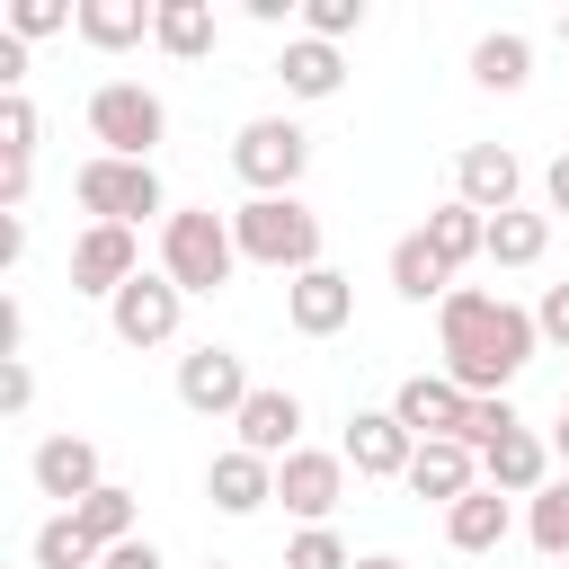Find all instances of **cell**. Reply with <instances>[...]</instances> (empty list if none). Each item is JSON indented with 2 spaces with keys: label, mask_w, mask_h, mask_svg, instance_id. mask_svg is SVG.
<instances>
[{
  "label": "cell",
  "mask_w": 569,
  "mask_h": 569,
  "mask_svg": "<svg viewBox=\"0 0 569 569\" xmlns=\"http://www.w3.org/2000/svg\"><path fill=\"white\" fill-rule=\"evenodd\" d=\"M436 347H445V373H453L471 400H507V382L533 365L542 329H533L525 302L480 293V284H453V293L436 302Z\"/></svg>",
  "instance_id": "obj_1"
},
{
  "label": "cell",
  "mask_w": 569,
  "mask_h": 569,
  "mask_svg": "<svg viewBox=\"0 0 569 569\" xmlns=\"http://www.w3.org/2000/svg\"><path fill=\"white\" fill-rule=\"evenodd\" d=\"M231 240H240L249 267H276L284 284L320 267V213H311L302 196H249V204L231 213Z\"/></svg>",
  "instance_id": "obj_2"
},
{
  "label": "cell",
  "mask_w": 569,
  "mask_h": 569,
  "mask_svg": "<svg viewBox=\"0 0 569 569\" xmlns=\"http://www.w3.org/2000/svg\"><path fill=\"white\" fill-rule=\"evenodd\" d=\"M231 267H240L231 213H213V204H178V213L160 222V276H169L178 293H222Z\"/></svg>",
  "instance_id": "obj_3"
},
{
  "label": "cell",
  "mask_w": 569,
  "mask_h": 569,
  "mask_svg": "<svg viewBox=\"0 0 569 569\" xmlns=\"http://www.w3.org/2000/svg\"><path fill=\"white\" fill-rule=\"evenodd\" d=\"M71 196H80V213L89 222H169V196H160V169L151 160H116V151H89L80 169H71Z\"/></svg>",
  "instance_id": "obj_4"
},
{
  "label": "cell",
  "mask_w": 569,
  "mask_h": 569,
  "mask_svg": "<svg viewBox=\"0 0 569 569\" xmlns=\"http://www.w3.org/2000/svg\"><path fill=\"white\" fill-rule=\"evenodd\" d=\"M89 133H98V151H116V160H151V151L169 142V107H160V89H142V80H98V89H89Z\"/></svg>",
  "instance_id": "obj_5"
},
{
  "label": "cell",
  "mask_w": 569,
  "mask_h": 569,
  "mask_svg": "<svg viewBox=\"0 0 569 569\" xmlns=\"http://www.w3.org/2000/svg\"><path fill=\"white\" fill-rule=\"evenodd\" d=\"M231 169H240L249 196H293L302 169H311V133H302L293 116H249V124L231 133Z\"/></svg>",
  "instance_id": "obj_6"
},
{
  "label": "cell",
  "mask_w": 569,
  "mask_h": 569,
  "mask_svg": "<svg viewBox=\"0 0 569 569\" xmlns=\"http://www.w3.org/2000/svg\"><path fill=\"white\" fill-rule=\"evenodd\" d=\"M258 382H249V365H240V347H187L178 356V400L196 409V418H240V400H249Z\"/></svg>",
  "instance_id": "obj_7"
},
{
  "label": "cell",
  "mask_w": 569,
  "mask_h": 569,
  "mask_svg": "<svg viewBox=\"0 0 569 569\" xmlns=\"http://www.w3.org/2000/svg\"><path fill=\"white\" fill-rule=\"evenodd\" d=\"M133 276H142V240H133L124 222H89V231L71 240V293H98V302H116Z\"/></svg>",
  "instance_id": "obj_8"
},
{
  "label": "cell",
  "mask_w": 569,
  "mask_h": 569,
  "mask_svg": "<svg viewBox=\"0 0 569 569\" xmlns=\"http://www.w3.org/2000/svg\"><path fill=\"white\" fill-rule=\"evenodd\" d=\"M178 311H187V293H178L169 276H151V267H142V276L107 302V329H116L124 347H169V338H178Z\"/></svg>",
  "instance_id": "obj_9"
},
{
  "label": "cell",
  "mask_w": 569,
  "mask_h": 569,
  "mask_svg": "<svg viewBox=\"0 0 569 569\" xmlns=\"http://www.w3.org/2000/svg\"><path fill=\"white\" fill-rule=\"evenodd\" d=\"M391 418H400L418 445H436V436L462 445V427H471V391H462L453 373H409V382L391 391Z\"/></svg>",
  "instance_id": "obj_10"
},
{
  "label": "cell",
  "mask_w": 569,
  "mask_h": 569,
  "mask_svg": "<svg viewBox=\"0 0 569 569\" xmlns=\"http://www.w3.org/2000/svg\"><path fill=\"white\" fill-rule=\"evenodd\" d=\"M276 498L302 516V525H329L338 498H347V453H320V445H293L276 462Z\"/></svg>",
  "instance_id": "obj_11"
},
{
  "label": "cell",
  "mask_w": 569,
  "mask_h": 569,
  "mask_svg": "<svg viewBox=\"0 0 569 569\" xmlns=\"http://www.w3.org/2000/svg\"><path fill=\"white\" fill-rule=\"evenodd\" d=\"M516 187H525V169H516V151L507 142H462L453 151V196L471 204V213H516Z\"/></svg>",
  "instance_id": "obj_12"
},
{
  "label": "cell",
  "mask_w": 569,
  "mask_h": 569,
  "mask_svg": "<svg viewBox=\"0 0 569 569\" xmlns=\"http://www.w3.org/2000/svg\"><path fill=\"white\" fill-rule=\"evenodd\" d=\"M284 320H293V338H338L356 320V276H338V267L293 276L284 284Z\"/></svg>",
  "instance_id": "obj_13"
},
{
  "label": "cell",
  "mask_w": 569,
  "mask_h": 569,
  "mask_svg": "<svg viewBox=\"0 0 569 569\" xmlns=\"http://www.w3.org/2000/svg\"><path fill=\"white\" fill-rule=\"evenodd\" d=\"M365 480H409V453H418V436L391 418V409H356L347 418V445H338Z\"/></svg>",
  "instance_id": "obj_14"
},
{
  "label": "cell",
  "mask_w": 569,
  "mask_h": 569,
  "mask_svg": "<svg viewBox=\"0 0 569 569\" xmlns=\"http://www.w3.org/2000/svg\"><path fill=\"white\" fill-rule=\"evenodd\" d=\"M231 427H240V445H249V453L284 462V453L302 445V400H293L284 382H258V391L240 400V418H231Z\"/></svg>",
  "instance_id": "obj_15"
},
{
  "label": "cell",
  "mask_w": 569,
  "mask_h": 569,
  "mask_svg": "<svg viewBox=\"0 0 569 569\" xmlns=\"http://www.w3.org/2000/svg\"><path fill=\"white\" fill-rule=\"evenodd\" d=\"M480 480L489 489H507V498H533V489H551L560 471H551V436H533V427H507L489 453H480Z\"/></svg>",
  "instance_id": "obj_16"
},
{
  "label": "cell",
  "mask_w": 569,
  "mask_h": 569,
  "mask_svg": "<svg viewBox=\"0 0 569 569\" xmlns=\"http://www.w3.org/2000/svg\"><path fill=\"white\" fill-rule=\"evenodd\" d=\"M27 471H36V489H44V498H62V516H71L89 489H107V471H98V445H89V436H44Z\"/></svg>",
  "instance_id": "obj_17"
},
{
  "label": "cell",
  "mask_w": 569,
  "mask_h": 569,
  "mask_svg": "<svg viewBox=\"0 0 569 569\" xmlns=\"http://www.w3.org/2000/svg\"><path fill=\"white\" fill-rule=\"evenodd\" d=\"M204 498H213L222 516H258V507L276 498V462L249 453V445H222V453L204 462Z\"/></svg>",
  "instance_id": "obj_18"
},
{
  "label": "cell",
  "mask_w": 569,
  "mask_h": 569,
  "mask_svg": "<svg viewBox=\"0 0 569 569\" xmlns=\"http://www.w3.org/2000/svg\"><path fill=\"white\" fill-rule=\"evenodd\" d=\"M409 489H418V498H436V507H453V498H471V489H480V453H471V445H453V436H436V445H418V453H409Z\"/></svg>",
  "instance_id": "obj_19"
},
{
  "label": "cell",
  "mask_w": 569,
  "mask_h": 569,
  "mask_svg": "<svg viewBox=\"0 0 569 569\" xmlns=\"http://www.w3.org/2000/svg\"><path fill=\"white\" fill-rule=\"evenodd\" d=\"M507 533H516V507H507V489H489V480L445 507V542H453V551H498Z\"/></svg>",
  "instance_id": "obj_20"
},
{
  "label": "cell",
  "mask_w": 569,
  "mask_h": 569,
  "mask_svg": "<svg viewBox=\"0 0 569 569\" xmlns=\"http://www.w3.org/2000/svg\"><path fill=\"white\" fill-rule=\"evenodd\" d=\"M276 80H284V98H338L347 53H338V44H320V36H293V44L276 53Z\"/></svg>",
  "instance_id": "obj_21"
},
{
  "label": "cell",
  "mask_w": 569,
  "mask_h": 569,
  "mask_svg": "<svg viewBox=\"0 0 569 569\" xmlns=\"http://www.w3.org/2000/svg\"><path fill=\"white\" fill-rule=\"evenodd\" d=\"M418 231H427V249H436V258H445L453 276H462L471 258H489V213H471L462 196H445V204H436V213H427Z\"/></svg>",
  "instance_id": "obj_22"
},
{
  "label": "cell",
  "mask_w": 569,
  "mask_h": 569,
  "mask_svg": "<svg viewBox=\"0 0 569 569\" xmlns=\"http://www.w3.org/2000/svg\"><path fill=\"white\" fill-rule=\"evenodd\" d=\"M151 18H160V0H80V44L124 53V44L151 36Z\"/></svg>",
  "instance_id": "obj_23"
},
{
  "label": "cell",
  "mask_w": 569,
  "mask_h": 569,
  "mask_svg": "<svg viewBox=\"0 0 569 569\" xmlns=\"http://www.w3.org/2000/svg\"><path fill=\"white\" fill-rule=\"evenodd\" d=\"M213 0H160V18H151V44L169 53V62H204L213 53Z\"/></svg>",
  "instance_id": "obj_24"
},
{
  "label": "cell",
  "mask_w": 569,
  "mask_h": 569,
  "mask_svg": "<svg viewBox=\"0 0 569 569\" xmlns=\"http://www.w3.org/2000/svg\"><path fill=\"white\" fill-rule=\"evenodd\" d=\"M391 293H400V302H445V293H453V267L427 249V231L391 240Z\"/></svg>",
  "instance_id": "obj_25"
},
{
  "label": "cell",
  "mask_w": 569,
  "mask_h": 569,
  "mask_svg": "<svg viewBox=\"0 0 569 569\" xmlns=\"http://www.w3.org/2000/svg\"><path fill=\"white\" fill-rule=\"evenodd\" d=\"M471 80H480V89H498V98H507V89H525V80H533V36H516V27L480 36V44H471Z\"/></svg>",
  "instance_id": "obj_26"
},
{
  "label": "cell",
  "mask_w": 569,
  "mask_h": 569,
  "mask_svg": "<svg viewBox=\"0 0 569 569\" xmlns=\"http://www.w3.org/2000/svg\"><path fill=\"white\" fill-rule=\"evenodd\" d=\"M542 249H551V213H498L489 222V267H542Z\"/></svg>",
  "instance_id": "obj_27"
},
{
  "label": "cell",
  "mask_w": 569,
  "mask_h": 569,
  "mask_svg": "<svg viewBox=\"0 0 569 569\" xmlns=\"http://www.w3.org/2000/svg\"><path fill=\"white\" fill-rule=\"evenodd\" d=\"M71 525H80V533H89L98 551L133 542V489H116V480H107V489H89V498L71 507Z\"/></svg>",
  "instance_id": "obj_28"
},
{
  "label": "cell",
  "mask_w": 569,
  "mask_h": 569,
  "mask_svg": "<svg viewBox=\"0 0 569 569\" xmlns=\"http://www.w3.org/2000/svg\"><path fill=\"white\" fill-rule=\"evenodd\" d=\"M525 533H533V551H542V560H569V471H560L551 489H533Z\"/></svg>",
  "instance_id": "obj_29"
},
{
  "label": "cell",
  "mask_w": 569,
  "mask_h": 569,
  "mask_svg": "<svg viewBox=\"0 0 569 569\" xmlns=\"http://www.w3.org/2000/svg\"><path fill=\"white\" fill-rule=\"evenodd\" d=\"M107 551L71 525V516H53V525H36V569H98Z\"/></svg>",
  "instance_id": "obj_30"
},
{
  "label": "cell",
  "mask_w": 569,
  "mask_h": 569,
  "mask_svg": "<svg viewBox=\"0 0 569 569\" xmlns=\"http://www.w3.org/2000/svg\"><path fill=\"white\" fill-rule=\"evenodd\" d=\"M0 169H36V98L27 89L0 98Z\"/></svg>",
  "instance_id": "obj_31"
},
{
  "label": "cell",
  "mask_w": 569,
  "mask_h": 569,
  "mask_svg": "<svg viewBox=\"0 0 569 569\" xmlns=\"http://www.w3.org/2000/svg\"><path fill=\"white\" fill-rule=\"evenodd\" d=\"M365 27V0H302V36H320V44H347Z\"/></svg>",
  "instance_id": "obj_32"
},
{
  "label": "cell",
  "mask_w": 569,
  "mask_h": 569,
  "mask_svg": "<svg viewBox=\"0 0 569 569\" xmlns=\"http://www.w3.org/2000/svg\"><path fill=\"white\" fill-rule=\"evenodd\" d=\"M284 569H356V560H347V542H338L329 525H302V533L284 542Z\"/></svg>",
  "instance_id": "obj_33"
},
{
  "label": "cell",
  "mask_w": 569,
  "mask_h": 569,
  "mask_svg": "<svg viewBox=\"0 0 569 569\" xmlns=\"http://www.w3.org/2000/svg\"><path fill=\"white\" fill-rule=\"evenodd\" d=\"M53 27H80V9H62V0H18V9H9V36H18V44L53 36Z\"/></svg>",
  "instance_id": "obj_34"
},
{
  "label": "cell",
  "mask_w": 569,
  "mask_h": 569,
  "mask_svg": "<svg viewBox=\"0 0 569 569\" xmlns=\"http://www.w3.org/2000/svg\"><path fill=\"white\" fill-rule=\"evenodd\" d=\"M507 427H525V418H516L507 400H471V427H462V445H471V453H489V445H498Z\"/></svg>",
  "instance_id": "obj_35"
},
{
  "label": "cell",
  "mask_w": 569,
  "mask_h": 569,
  "mask_svg": "<svg viewBox=\"0 0 569 569\" xmlns=\"http://www.w3.org/2000/svg\"><path fill=\"white\" fill-rule=\"evenodd\" d=\"M533 329H542L551 347H569V284H542V302H533Z\"/></svg>",
  "instance_id": "obj_36"
},
{
  "label": "cell",
  "mask_w": 569,
  "mask_h": 569,
  "mask_svg": "<svg viewBox=\"0 0 569 569\" xmlns=\"http://www.w3.org/2000/svg\"><path fill=\"white\" fill-rule=\"evenodd\" d=\"M27 400H36V373H27V356H0V409L18 418Z\"/></svg>",
  "instance_id": "obj_37"
},
{
  "label": "cell",
  "mask_w": 569,
  "mask_h": 569,
  "mask_svg": "<svg viewBox=\"0 0 569 569\" xmlns=\"http://www.w3.org/2000/svg\"><path fill=\"white\" fill-rule=\"evenodd\" d=\"M98 569H169V560H160V542H151V533H133V542H116Z\"/></svg>",
  "instance_id": "obj_38"
},
{
  "label": "cell",
  "mask_w": 569,
  "mask_h": 569,
  "mask_svg": "<svg viewBox=\"0 0 569 569\" xmlns=\"http://www.w3.org/2000/svg\"><path fill=\"white\" fill-rule=\"evenodd\" d=\"M542 204H551V213H569V151L542 169Z\"/></svg>",
  "instance_id": "obj_39"
},
{
  "label": "cell",
  "mask_w": 569,
  "mask_h": 569,
  "mask_svg": "<svg viewBox=\"0 0 569 569\" xmlns=\"http://www.w3.org/2000/svg\"><path fill=\"white\" fill-rule=\"evenodd\" d=\"M356 569H409V560H391V551H365V560H356Z\"/></svg>",
  "instance_id": "obj_40"
},
{
  "label": "cell",
  "mask_w": 569,
  "mask_h": 569,
  "mask_svg": "<svg viewBox=\"0 0 569 569\" xmlns=\"http://www.w3.org/2000/svg\"><path fill=\"white\" fill-rule=\"evenodd\" d=\"M551 453H560V462H569V418H560V427H551Z\"/></svg>",
  "instance_id": "obj_41"
},
{
  "label": "cell",
  "mask_w": 569,
  "mask_h": 569,
  "mask_svg": "<svg viewBox=\"0 0 569 569\" xmlns=\"http://www.w3.org/2000/svg\"><path fill=\"white\" fill-rule=\"evenodd\" d=\"M560 44H569V9H560Z\"/></svg>",
  "instance_id": "obj_42"
},
{
  "label": "cell",
  "mask_w": 569,
  "mask_h": 569,
  "mask_svg": "<svg viewBox=\"0 0 569 569\" xmlns=\"http://www.w3.org/2000/svg\"><path fill=\"white\" fill-rule=\"evenodd\" d=\"M560 418H569V391H560Z\"/></svg>",
  "instance_id": "obj_43"
},
{
  "label": "cell",
  "mask_w": 569,
  "mask_h": 569,
  "mask_svg": "<svg viewBox=\"0 0 569 569\" xmlns=\"http://www.w3.org/2000/svg\"><path fill=\"white\" fill-rule=\"evenodd\" d=\"M204 569H231V560H204Z\"/></svg>",
  "instance_id": "obj_44"
}]
</instances>
